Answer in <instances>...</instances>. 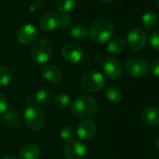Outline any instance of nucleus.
Masks as SVG:
<instances>
[{
  "mask_svg": "<svg viewBox=\"0 0 159 159\" xmlns=\"http://www.w3.org/2000/svg\"><path fill=\"white\" fill-rule=\"evenodd\" d=\"M92 40L96 43H105L110 40L113 35V25L110 20L104 17L97 19L89 31Z\"/></svg>",
  "mask_w": 159,
  "mask_h": 159,
  "instance_id": "obj_2",
  "label": "nucleus"
},
{
  "mask_svg": "<svg viewBox=\"0 0 159 159\" xmlns=\"http://www.w3.org/2000/svg\"><path fill=\"white\" fill-rule=\"evenodd\" d=\"M52 103L55 108L61 109V110H65L68 108L71 104L70 98L66 94H64V93H59L55 95L52 98Z\"/></svg>",
  "mask_w": 159,
  "mask_h": 159,
  "instance_id": "obj_22",
  "label": "nucleus"
},
{
  "mask_svg": "<svg viewBox=\"0 0 159 159\" xmlns=\"http://www.w3.org/2000/svg\"><path fill=\"white\" fill-rule=\"evenodd\" d=\"M52 55V46L49 40L39 39L31 49L32 58L39 64H45Z\"/></svg>",
  "mask_w": 159,
  "mask_h": 159,
  "instance_id": "obj_5",
  "label": "nucleus"
},
{
  "mask_svg": "<svg viewBox=\"0 0 159 159\" xmlns=\"http://www.w3.org/2000/svg\"><path fill=\"white\" fill-rule=\"evenodd\" d=\"M97 133V125L92 121H84L77 126L76 134L77 136L83 139L88 140L91 139Z\"/></svg>",
  "mask_w": 159,
  "mask_h": 159,
  "instance_id": "obj_12",
  "label": "nucleus"
},
{
  "mask_svg": "<svg viewBox=\"0 0 159 159\" xmlns=\"http://www.w3.org/2000/svg\"><path fill=\"white\" fill-rule=\"evenodd\" d=\"M24 121L30 130L39 131L45 125V114L39 106L29 105L25 111Z\"/></svg>",
  "mask_w": 159,
  "mask_h": 159,
  "instance_id": "obj_3",
  "label": "nucleus"
},
{
  "mask_svg": "<svg viewBox=\"0 0 159 159\" xmlns=\"http://www.w3.org/2000/svg\"><path fill=\"white\" fill-rule=\"evenodd\" d=\"M105 96L106 98L113 102V103H119L123 100V92L121 89H119L116 86H108L105 90Z\"/></svg>",
  "mask_w": 159,
  "mask_h": 159,
  "instance_id": "obj_21",
  "label": "nucleus"
},
{
  "mask_svg": "<svg viewBox=\"0 0 159 159\" xmlns=\"http://www.w3.org/2000/svg\"><path fill=\"white\" fill-rule=\"evenodd\" d=\"M70 35L76 39H85L89 36V30L84 25H75L70 30Z\"/></svg>",
  "mask_w": 159,
  "mask_h": 159,
  "instance_id": "obj_23",
  "label": "nucleus"
},
{
  "mask_svg": "<svg viewBox=\"0 0 159 159\" xmlns=\"http://www.w3.org/2000/svg\"><path fill=\"white\" fill-rule=\"evenodd\" d=\"M52 100V92L48 89L42 88L39 90L35 95V101L37 102L38 105L45 106L48 105Z\"/></svg>",
  "mask_w": 159,
  "mask_h": 159,
  "instance_id": "obj_20",
  "label": "nucleus"
},
{
  "mask_svg": "<svg viewBox=\"0 0 159 159\" xmlns=\"http://www.w3.org/2000/svg\"><path fill=\"white\" fill-rule=\"evenodd\" d=\"M72 22H73V19L69 14H63L59 20V27L66 28L71 25Z\"/></svg>",
  "mask_w": 159,
  "mask_h": 159,
  "instance_id": "obj_27",
  "label": "nucleus"
},
{
  "mask_svg": "<svg viewBox=\"0 0 159 159\" xmlns=\"http://www.w3.org/2000/svg\"><path fill=\"white\" fill-rule=\"evenodd\" d=\"M61 54L66 62L76 64L82 61L84 52L81 46L75 43H66L62 47Z\"/></svg>",
  "mask_w": 159,
  "mask_h": 159,
  "instance_id": "obj_9",
  "label": "nucleus"
},
{
  "mask_svg": "<svg viewBox=\"0 0 159 159\" xmlns=\"http://www.w3.org/2000/svg\"><path fill=\"white\" fill-rule=\"evenodd\" d=\"M87 153L86 146L79 140L68 142L64 149L65 159H84Z\"/></svg>",
  "mask_w": 159,
  "mask_h": 159,
  "instance_id": "obj_8",
  "label": "nucleus"
},
{
  "mask_svg": "<svg viewBox=\"0 0 159 159\" xmlns=\"http://www.w3.org/2000/svg\"><path fill=\"white\" fill-rule=\"evenodd\" d=\"M156 5H157V7L159 9V0H156Z\"/></svg>",
  "mask_w": 159,
  "mask_h": 159,
  "instance_id": "obj_35",
  "label": "nucleus"
},
{
  "mask_svg": "<svg viewBox=\"0 0 159 159\" xmlns=\"http://www.w3.org/2000/svg\"><path fill=\"white\" fill-rule=\"evenodd\" d=\"M4 120L10 125H13V124H17L19 122V118H18V115L13 112V111H10V112H7V114L5 115L4 117Z\"/></svg>",
  "mask_w": 159,
  "mask_h": 159,
  "instance_id": "obj_28",
  "label": "nucleus"
},
{
  "mask_svg": "<svg viewBox=\"0 0 159 159\" xmlns=\"http://www.w3.org/2000/svg\"><path fill=\"white\" fill-rule=\"evenodd\" d=\"M155 146H156V149H157V151H158V152H159V138L156 139V143H155Z\"/></svg>",
  "mask_w": 159,
  "mask_h": 159,
  "instance_id": "obj_33",
  "label": "nucleus"
},
{
  "mask_svg": "<svg viewBox=\"0 0 159 159\" xmlns=\"http://www.w3.org/2000/svg\"><path fill=\"white\" fill-rule=\"evenodd\" d=\"M151 72L153 76L159 77V59L155 60L151 66Z\"/></svg>",
  "mask_w": 159,
  "mask_h": 159,
  "instance_id": "obj_30",
  "label": "nucleus"
},
{
  "mask_svg": "<svg viewBox=\"0 0 159 159\" xmlns=\"http://www.w3.org/2000/svg\"><path fill=\"white\" fill-rule=\"evenodd\" d=\"M126 46V42L123 38H115L110 41L108 45V52L111 54H120L122 53Z\"/></svg>",
  "mask_w": 159,
  "mask_h": 159,
  "instance_id": "obj_17",
  "label": "nucleus"
},
{
  "mask_svg": "<svg viewBox=\"0 0 159 159\" xmlns=\"http://www.w3.org/2000/svg\"><path fill=\"white\" fill-rule=\"evenodd\" d=\"M7 108H8L7 100H6L5 97H4L1 93H0V115L6 112Z\"/></svg>",
  "mask_w": 159,
  "mask_h": 159,
  "instance_id": "obj_29",
  "label": "nucleus"
},
{
  "mask_svg": "<svg viewBox=\"0 0 159 159\" xmlns=\"http://www.w3.org/2000/svg\"><path fill=\"white\" fill-rule=\"evenodd\" d=\"M82 88L89 93H96L102 90L105 86L104 76L98 71H89L85 73L81 80Z\"/></svg>",
  "mask_w": 159,
  "mask_h": 159,
  "instance_id": "obj_4",
  "label": "nucleus"
},
{
  "mask_svg": "<svg viewBox=\"0 0 159 159\" xmlns=\"http://www.w3.org/2000/svg\"><path fill=\"white\" fill-rule=\"evenodd\" d=\"M125 70L127 74L131 77L143 78L147 75L149 71V65L145 59L135 56L126 61Z\"/></svg>",
  "mask_w": 159,
  "mask_h": 159,
  "instance_id": "obj_6",
  "label": "nucleus"
},
{
  "mask_svg": "<svg viewBox=\"0 0 159 159\" xmlns=\"http://www.w3.org/2000/svg\"><path fill=\"white\" fill-rule=\"evenodd\" d=\"M40 155L39 148L33 143H28L25 145L20 151L21 159H38Z\"/></svg>",
  "mask_w": 159,
  "mask_h": 159,
  "instance_id": "obj_16",
  "label": "nucleus"
},
{
  "mask_svg": "<svg viewBox=\"0 0 159 159\" xmlns=\"http://www.w3.org/2000/svg\"><path fill=\"white\" fill-rule=\"evenodd\" d=\"M141 121L151 126L159 125V108L150 106L145 108L140 113Z\"/></svg>",
  "mask_w": 159,
  "mask_h": 159,
  "instance_id": "obj_14",
  "label": "nucleus"
},
{
  "mask_svg": "<svg viewBox=\"0 0 159 159\" xmlns=\"http://www.w3.org/2000/svg\"><path fill=\"white\" fill-rule=\"evenodd\" d=\"M102 2H110V1H111V0H101Z\"/></svg>",
  "mask_w": 159,
  "mask_h": 159,
  "instance_id": "obj_34",
  "label": "nucleus"
},
{
  "mask_svg": "<svg viewBox=\"0 0 159 159\" xmlns=\"http://www.w3.org/2000/svg\"><path fill=\"white\" fill-rule=\"evenodd\" d=\"M147 41V34L144 29L140 27L132 28L126 38V43L132 51H139L144 48Z\"/></svg>",
  "mask_w": 159,
  "mask_h": 159,
  "instance_id": "obj_7",
  "label": "nucleus"
},
{
  "mask_svg": "<svg viewBox=\"0 0 159 159\" xmlns=\"http://www.w3.org/2000/svg\"><path fill=\"white\" fill-rule=\"evenodd\" d=\"M103 70L109 79H119L123 73V66L121 62L113 57H108L103 61Z\"/></svg>",
  "mask_w": 159,
  "mask_h": 159,
  "instance_id": "obj_10",
  "label": "nucleus"
},
{
  "mask_svg": "<svg viewBox=\"0 0 159 159\" xmlns=\"http://www.w3.org/2000/svg\"><path fill=\"white\" fill-rule=\"evenodd\" d=\"M12 78V72L10 67L2 66H0V87L8 85Z\"/></svg>",
  "mask_w": 159,
  "mask_h": 159,
  "instance_id": "obj_24",
  "label": "nucleus"
},
{
  "mask_svg": "<svg viewBox=\"0 0 159 159\" xmlns=\"http://www.w3.org/2000/svg\"><path fill=\"white\" fill-rule=\"evenodd\" d=\"M79 0H55L57 10L63 14H67L77 6Z\"/></svg>",
  "mask_w": 159,
  "mask_h": 159,
  "instance_id": "obj_19",
  "label": "nucleus"
},
{
  "mask_svg": "<svg viewBox=\"0 0 159 159\" xmlns=\"http://www.w3.org/2000/svg\"><path fill=\"white\" fill-rule=\"evenodd\" d=\"M38 37V29L35 25L31 24H26L22 25L16 35L17 40L24 45H28L33 43Z\"/></svg>",
  "mask_w": 159,
  "mask_h": 159,
  "instance_id": "obj_11",
  "label": "nucleus"
},
{
  "mask_svg": "<svg viewBox=\"0 0 159 159\" xmlns=\"http://www.w3.org/2000/svg\"><path fill=\"white\" fill-rule=\"evenodd\" d=\"M2 159H18V158H16L14 155H11V154H7V155H5Z\"/></svg>",
  "mask_w": 159,
  "mask_h": 159,
  "instance_id": "obj_32",
  "label": "nucleus"
},
{
  "mask_svg": "<svg viewBox=\"0 0 159 159\" xmlns=\"http://www.w3.org/2000/svg\"><path fill=\"white\" fill-rule=\"evenodd\" d=\"M157 23H158V16L152 11L145 12L141 17V25L146 29H152L157 25Z\"/></svg>",
  "mask_w": 159,
  "mask_h": 159,
  "instance_id": "obj_18",
  "label": "nucleus"
},
{
  "mask_svg": "<svg viewBox=\"0 0 159 159\" xmlns=\"http://www.w3.org/2000/svg\"><path fill=\"white\" fill-rule=\"evenodd\" d=\"M60 16L52 11L45 13L39 21V27L44 32H51L59 26Z\"/></svg>",
  "mask_w": 159,
  "mask_h": 159,
  "instance_id": "obj_13",
  "label": "nucleus"
},
{
  "mask_svg": "<svg viewBox=\"0 0 159 159\" xmlns=\"http://www.w3.org/2000/svg\"><path fill=\"white\" fill-rule=\"evenodd\" d=\"M40 73L42 78L50 84H57L62 79L61 70L53 65H47L43 66Z\"/></svg>",
  "mask_w": 159,
  "mask_h": 159,
  "instance_id": "obj_15",
  "label": "nucleus"
},
{
  "mask_svg": "<svg viewBox=\"0 0 159 159\" xmlns=\"http://www.w3.org/2000/svg\"><path fill=\"white\" fill-rule=\"evenodd\" d=\"M60 136L64 141L68 143V142H71L72 140H74L75 131L71 126H64L60 130Z\"/></svg>",
  "mask_w": 159,
  "mask_h": 159,
  "instance_id": "obj_25",
  "label": "nucleus"
},
{
  "mask_svg": "<svg viewBox=\"0 0 159 159\" xmlns=\"http://www.w3.org/2000/svg\"><path fill=\"white\" fill-rule=\"evenodd\" d=\"M149 43L153 50L159 51V31H155L151 35L149 39Z\"/></svg>",
  "mask_w": 159,
  "mask_h": 159,
  "instance_id": "obj_26",
  "label": "nucleus"
},
{
  "mask_svg": "<svg viewBox=\"0 0 159 159\" xmlns=\"http://www.w3.org/2000/svg\"><path fill=\"white\" fill-rule=\"evenodd\" d=\"M43 5V1L42 0H35V1L31 4V6L29 7V11H36L37 10H39L41 6Z\"/></svg>",
  "mask_w": 159,
  "mask_h": 159,
  "instance_id": "obj_31",
  "label": "nucleus"
},
{
  "mask_svg": "<svg viewBox=\"0 0 159 159\" xmlns=\"http://www.w3.org/2000/svg\"><path fill=\"white\" fill-rule=\"evenodd\" d=\"M73 115L79 119H87L93 117L98 110V102L91 97H79L70 105Z\"/></svg>",
  "mask_w": 159,
  "mask_h": 159,
  "instance_id": "obj_1",
  "label": "nucleus"
}]
</instances>
